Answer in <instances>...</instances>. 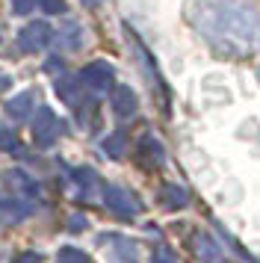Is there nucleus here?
I'll return each instance as SVG.
<instances>
[{
    "instance_id": "obj_19",
    "label": "nucleus",
    "mask_w": 260,
    "mask_h": 263,
    "mask_svg": "<svg viewBox=\"0 0 260 263\" xmlns=\"http://www.w3.org/2000/svg\"><path fill=\"white\" fill-rule=\"evenodd\" d=\"M18 145H21L18 142V133L0 124V151H18Z\"/></svg>"
},
{
    "instance_id": "obj_22",
    "label": "nucleus",
    "mask_w": 260,
    "mask_h": 263,
    "mask_svg": "<svg viewBox=\"0 0 260 263\" xmlns=\"http://www.w3.org/2000/svg\"><path fill=\"white\" fill-rule=\"evenodd\" d=\"M35 6V0H12V12L15 15H27Z\"/></svg>"
},
{
    "instance_id": "obj_18",
    "label": "nucleus",
    "mask_w": 260,
    "mask_h": 263,
    "mask_svg": "<svg viewBox=\"0 0 260 263\" xmlns=\"http://www.w3.org/2000/svg\"><path fill=\"white\" fill-rule=\"evenodd\" d=\"M59 263H92V260H89L86 251L74 249V246H65V249L59 251Z\"/></svg>"
},
{
    "instance_id": "obj_17",
    "label": "nucleus",
    "mask_w": 260,
    "mask_h": 263,
    "mask_svg": "<svg viewBox=\"0 0 260 263\" xmlns=\"http://www.w3.org/2000/svg\"><path fill=\"white\" fill-rule=\"evenodd\" d=\"M59 42H62V48H80V42H83V30L80 24H68L65 30H62V36H59Z\"/></svg>"
},
{
    "instance_id": "obj_10",
    "label": "nucleus",
    "mask_w": 260,
    "mask_h": 263,
    "mask_svg": "<svg viewBox=\"0 0 260 263\" xmlns=\"http://www.w3.org/2000/svg\"><path fill=\"white\" fill-rule=\"evenodd\" d=\"M30 213H33V201H30V198H18V195L0 198V216H3L6 222H21V219H27Z\"/></svg>"
},
{
    "instance_id": "obj_7",
    "label": "nucleus",
    "mask_w": 260,
    "mask_h": 263,
    "mask_svg": "<svg viewBox=\"0 0 260 263\" xmlns=\"http://www.w3.org/2000/svg\"><path fill=\"white\" fill-rule=\"evenodd\" d=\"M136 160H139V166H145V168H160V163H163V145H160V139L142 136L139 148H136Z\"/></svg>"
},
{
    "instance_id": "obj_9",
    "label": "nucleus",
    "mask_w": 260,
    "mask_h": 263,
    "mask_svg": "<svg viewBox=\"0 0 260 263\" xmlns=\"http://www.w3.org/2000/svg\"><path fill=\"white\" fill-rule=\"evenodd\" d=\"M136 107H139V98H136V92L130 86H118L113 92V112L118 119H130L136 112Z\"/></svg>"
},
{
    "instance_id": "obj_21",
    "label": "nucleus",
    "mask_w": 260,
    "mask_h": 263,
    "mask_svg": "<svg viewBox=\"0 0 260 263\" xmlns=\"http://www.w3.org/2000/svg\"><path fill=\"white\" fill-rule=\"evenodd\" d=\"M45 12H50V15H59V12H65V0H35Z\"/></svg>"
},
{
    "instance_id": "obj_16",
    "label": "nucleus",
    "mask_w": 260,
    "mask_h": 263,
    "mask_svg": "<svg viewBox=\"0 0 260 263\" xmlns=\"http://www.w3.org/2000/svg\"><path fill=\"white\" fill-rule=\"evenodd\" d=\"M124 151H127V133L124 130H113L104 139V154L113 157V160H118V157H124Z\"/></svg>"
},
{
    "instance_id": "obj_6",
    "label": "nucleus",
    "mask_w": 260,
    "mask_h": 263,
    "mask_svg": "<svg viewBox=\"0 0 260 263\" xmlns=\"http://www.w3.org/2000/svg\"><path fill=\"white\" fill-rule=\"evenodd\" d=\"M53 39V30H50V24H45V21H33V24H27L18 33V45H21L24 50H42L47 48V42Z\"/></svg>"
},
{
    "instance_id": "obj_14",
    "label": "nucleus",
    "mask_w": 260,
    "mask_h": 263,
    "mask_svg": "<svg viewBox=\"0 0 260 263\" xmlns=\"http://www.w3.org/2000/svg\"><path fill=\"white\" fill-rule=\"evenodd\" d=\"M30 107H33V92H21V95H15L6 101V112H9L15 121H24L30 116Z\"/></svg>"
},
{
    "instance_id": "obj_1",
    "label": "nucleus",
    "mask_w": 260,
    "mask_h": 263,
    "mask_svg": "<svg viewBox=\"0 0 260 263\" xmlns=\"http://www.w3.org/2000/svg\"><path fill=\"white\" fill-rule=\"evenodd\" d=\"M187 18L222 57L239 60L260 50V12L246 0H192Z\"/></svg>"
},
{
    "instance_id": "obj_26",
    "label": "nucleus",
    "mask_w": 260,
    "mask_h": 263,
    "mask_svg": "<svg viewBox=\"0 0 260 263\" xmlns=\"http://www.w3.org/2000/svg\"><path fill=\"white\" fill-rule=\"evenodd\" d=\"M0 89H9V77H0Z\"/></svg>"
},
{
    "instance_id": "obj_23",
    "label": "nucleus",
    "mask_w": 260,
    "mask_h": 263,
    "mask_svg": "<svg viewBox=\"0 0 260 263\" xmlns=\"http://www.w3.org/2000/svg\"><path fill=\"white\" fill-rule=\"evenodd\" d=\"M15 263H42V254H35V251H21Z\"/></svg>"
},
{
    "instance_id": "obj_2",
    "label": "nucleus",
    "mask_w": 260,
    "mask_h": 263,
    "mask_svg": "<svg viewBox=\"0 0 260 263\" xmlns=\"http://www.w3.org/2000/svg\"><path fill=\"white\" fill-rule=\"evenodd\" d=\"M80 83L86 86L89 92H95V95H104V92H109L113 83H116V68L104 60H95L80 71Z\"/></svg>"
},
{
    "instance_id": "obj_20",
    "label": "nucleus",
    "mask_w": 260,
    "mask_h": 263,
    "mask_svg": "<svg viewBox=\"0 0 260 263\" xmlns=\"http://www.w3.org/2000/svg\"><path fill=\"white\" fill-rule=\"evenodd\" d=\"M151 263H177V254L169 246H157L151 254Z\"/></svg>"
},
{
    "instance_id": "obj_28",
    "label": "nucleus",
    "mask_w": 260,
    "mask_h": 263,
    "mask_svg": "<svg viewBox=\"0 0 260 263\" xmlns=\"http://www.w3.org/2000/svg\"><path fill=\"white\" fill-rule=\"evenodd\" d=\"M257 80H260V68H257Z\"/></svg>"
},
{
    "instance_id": "obj_15",
    "label": "nucleus",
    "mask_w": 260,
    "mask_h": 263,
    "mask_svg": "<svg viewBox=\"0 0 260 263\" xmlns=\"http://www.w3.org/2000/svg\"><path fill=\"white\" fill-rule=\"evenodd\" d=\"M113 254H116L121 263H139V249H136V242L127 237H113Z\"/></svg>"
},
{
    "instance_id": "obj_24",
    "label": "nucleus",
    "mask_w": 260,
    "mask_h": 263,
    "mask_svg": "<svg viewBox=\"0 0 260 263\" xmlns=\"http://www.w3.org/2000/svg\"><path fill=\"white\" fill-rule=\"evenodd\" d=\"M86 228V219L83 216H71L68 219V231H83Z\"/></svg>"
},
{
    "instance_id": "obj_13",
    "label": "nucleus",
    "mask_w": 260,
    "mask_h": 263,
    "mask_svg": "<svg viewBox=\"0 0 260 263\" xmlns=\"http://www.w3.org/2000/svg\"><path fill=\"white\" fill-rule=\"evenodd\" d=\"M160 204H163L165 210H180V207L189 204V192L183 186H177V183H165L163 190H160Z\"/></svg>"
},
{
    "instance_id": "obj_3",
    "label": "nucleus",
    "mask_w": 260,
    "mask_h": 263,
    "mask_svg": "<svg viewBox=\"0 0 260 263\" xmlns=\"http://www.w3.org/2000/svg\"><path fill=\"white\" fill-rule=\"evenodd\" d=\"M104 201L113 210V216H118V219H136V213H139V198L130 190H124V186H106Z\"/></svg>"
},
{
    "instance_id": "obj_27",
    "label": "nucleus",
    "mask_w": 260,
    "mask_h": 263,
    "mask_svg": "<svg viewBox=\"0 0 260 263\" xmlns=\"http://www.w3.org/2000/svg\"><path fill=\"white\" fill-rule=\"evenodd\" d=\"M83 6H89V9H92V6H98V0H83Z\"/></svg>"
},
{
    "instance_id": "obj_11",
    "label": "nucleus",
    "mask_w": 260,
    "mask_h": 263,
    "mask_svg": "<svg viewBox=\"0 0 260 263\" xmlns=\"http://www.w3.org/2000/svg\"><path fill=\"white\" fill-rule=\"evenodd\" d=\"M57 95L68 104V107H74V109H80V104H83V83H80V77H59L57 80Z\"/></svg>"
},
{
    "instance_id": "obj_8",
    "label": "nucleus",
    "mask_w": 260,
    "mask_h": 263,
    "mask_svg": "<svg viewBox=\"0 0 260 263\" xmlns=\"http://www.w3.org/2000/svg\"><path fill=\"white\" fill-rule=\"evenodd\" d=\"M3 186H6V192H12V195H35V183L30 180V175L24 172V168H9L6 175H3Z\"/></svg>"
},
{
    "instance_id": "obj_12",
    "label": "nucleus",
    "mask_w": 260,
    "mask_h": 263,
    "mask_svg": "<svg viewBox=\"0 0 260 263\" xmlns=\"http://www.w3.org/2000/svg\"><path fill=\"white\" fill-rule=\"evenodd\" d=\"M71 180H74L77 198H92L95 192H98V186H101V180H98V175H95L92 168H74Z\"/></svg>"
},
{
    "instance_id": "obj_4",
    "label": "nucleus",
    "mask_w": 260,
    "mask_h": 263,
    "mask_svg": "<svg viewBox=\"0 0 260 263\" xmlns=\"http://www.w3.org/2000/svg\"><path fill=\"white\" fill-rule=\"evenodd\" d=\"M59 133H62V121L53 116L50 107H42L35 112V121H33V139L42 145V148H50V145L59 139Z\"/></svg>"
},
{
    "instance_id": "obj_25",
    "label": "nucleus",
    "mask_w": 260,
    "mask_h": 263,
    "mask_svg": "<svg viewBox=\"0 0 260 263\" xmlns=\"http://www.w3.org/2000/svg\"><path fill=\"white\" fill-rule=\"evenodd\" d=\"M45 68H47V71H62V62H59V60H47Z\"/></svg>"
},
{
    "instance_id": "obj_5",
    "label": "nucleus",
    "mask_w": 260,
    "mask_h": 263,
    "mask_svg": "<svg viewBox=\"0 0 260 263\" xmlns=\"http://www.w3.org/2000/svg\"><path fill=\"white\" fill-rule=\"evenodd\" d=\"M192 254L198 263H225V251L219 246V239L207 231H198L192 237Z\"/></svg>"
}]
</instances>
